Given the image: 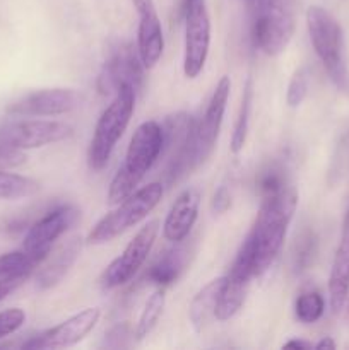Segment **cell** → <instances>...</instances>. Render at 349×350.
<instances>
[{"label":"cell","mask_w":349,"mask_h":350,"mask_svg":"<svg viewBox=\"0 0 349 350\" xmlns=\"http://www.w3.org/2000/svg\"><path fill=\"white\" fill-rule=\"evenodd\" d=\"M183 74L195 79L202 74L211 48V16L205 0H185Z\"/></svg>","instance_id":"ba28073f"},{"label":"cell","mask_w":349,"mask_h":350,"mask_svg":"<svg viewBox=\"0 0 349 350\" xmlns=\"http://www.w3.org/2000/svg\"><path fill=\"white\" fill-rule=\"evenodd\" d=\"M260 198L262 200L255 224L246 236L252 245L255 277L263 275L283 250L287 229L298 207V191L289 185L277 193Z\"/></svg>","instance_id":"6da1fadb"},{"label":"cell","mask_w":349,"mask_h":350,"mask_svg":"<svg viewBox=\"0 0 349 350\" xmlns=\"http://www.w3.org/2000/svg\"><path fill=\"white\" fill-rule=\"evenodd\" d=\"M157 234H159V221L153 219L146 226L139 229L135 236L130 239L129 245L122 252V255L116 256L101 275V287L106 291L116 289L133 279L137 272L142 269L156 243Z\"/></svg>","instance_id":"9c48e42d"},{"label":"cell","mask_w":349,"mask_h":350,"mask_svg":"<svg viewBox=\"0 0 349 350\" xmlns=\"http://www.w3.org/2000/svg\"><path fill=\"white\" fill-rule=\"evenodd\" d=\"M26 321V313L21 308H10L0 313V338L16 334Z\"/></svg>","instance_id":"f1b7e54d"},{"label":"cell","mask_w":349,"mask_h":350,"mask_svg":"<svg viewBox=\"0 0 349 350\" xmlns=\"http://www.w3.org/2000/svg\"><path fill=\"white\" fill-rule=\"evenodd\" d=\"M164 306H166V289H164V287H157V289L147 297L142 313H140L139 317V321H137L135 334H133L137 340H144V338H147L153 334L157 321H159L161 314H163Z\"/></svg>","instance_id":"603a6c76"},{"label":"cell","mask_w":349,"mask_h":350,"mask_svg":"<svg viewBox=\"0 0 349 350\" xmlns=\"http://www.w3.org/2000/svg\"><path fill=\"white\" fill-rule=\"evenodd\" d=\"M144 64L137 48L130 43H118L106 58L101 72L98 75L99 94L109 96L116 94L122 88L130 85L139 92L144 84Z\"/></svg>","instance_id":"30bf717a"},{"label":"cell","mask_w":349,"mask_h":350,"mask_svg":"<svg viewBox=\"0 0 349 350\" xmlns=\"http://www.w3.org/2000/svg\"><path fill=\"white\" fill-rule=\"evenodd\" d=\"M252 103H253V84H252V79H246V84L245 88H243L238 118H236L235 130H233V137H231V150L235 154H238L246 144V137H248V129H250V115H252Z\"/></svg>","instance_id":"d4e9b609"},{"label":"cell","mask_w":349,"mask_h":350,"mask_svg":"<svg viewBox=\"0 0 349 350\" xmlns=\"http://www.w3.org/2000/svg\"><path fill=\"white\" fill-rule=\"evenodd\" d=\"M335 347H337V345H335V342L332 340V337H324L320 338L317 344H313V349L317 350H334Z\"/></svg>","instance_id":"d6a6232c"},{"label":"cell","mask_w":349,"mask_h":350,"mask_svg":"<svg viewBox=\"0 0 349 350\" xmlns=\"http://www.w3.org/2000/svg\"><path fill=\"white\" fill-rule=\"evenodd\" d=\"M79 211L72 205H62L55 211L48 212L44 217L34 222L29 228L27 234L24 236L23 250L36 255H50L51 245L65 234L68 228L77 221Z\"/></svg>","instance_id":"9a60e30c"},{"label":"cell","mask_w":349,"mask_h":350,"mask_svg":"<svg viewBox=\"0 0 349 350\" xmlns=\"http://www.w3.org/2000/svg\"><path fill=\"white\" fill-rule=\"evenodd\" d=\"M47 260L44 255H36L26 250H16L0 256V279L5 277H29L38 265Z\"/></svg>","instance_id":"7402d4cb"},{"label":"cell","mask_w":349,"mask_h":350,"mask_svg":"<svg viewBox=\"0 0 349 350\" xmlns=\"http://www.w3.org/2000/svg\"><path fill=\"white\" fill-rule=\"evenodd\" d=\"M139 16L137 27V50L144 67L153 68L159 62L164 50V36L161 19L157 16L154 0H132Z\"/></svg>","instance_id":"2e32d148"},{"label":"cell","mask_w":349,"mask_h":350,"mask_svg":"<svg viewBox=\"0 0 349 350\" xmlns=\"http://www.w3.org/2000/svg\"><path fill=\"white\" fill-rule=\"evenodd\" d=\"M74 135L72 125L51 120H17L0 126V144L19 150L38 149Z\"/></svg>","instance_id":"7c38bea8"},{"label":"cell","mask_w":349,"mask_h":350,"mask_svg":"<svg viewBox=\"0 0 349 350\" xmlns=\"http://www.w3.org/2000/svg\"><path fill=\"white\" fill-rule=\"evenodd\" d=\"M307 27L315 53L331 81L337 89L349 92V67L341 24L324 7L311 5L307 10Z\"/></svg>","instance_id":"3957f363"},{"label":"cell","mask_w":349,"mask_h":350,"mask_svg":"<svg viewBox=\"0 0 349 350\" xmlns=\"http://www.w3.org/2000/svg\"><path fill=\"white\" fill-rule=\"evenodd\" d=\"M349 297V208L342 222L341 239L328 275V304L334 314L344 310Z\"/></svg>","instance_id":"ac0fdd59"},{"label":"cell","mask_w":349,"mask_h":350,"mask_svg":"<svg viewBox=\"0 0 349 350\" xmlns=\"http://www.w3.org/2000/svg\"><path fill=\"white\" fill-rule=\"evenodd\" d=\"M229 91H231V81H229L228 75H224V77L219 79L218 85L214 88V92L209 99L207 108H205L202 118L195 120V126L187 152L188 174L197 170L201 164H204L214 152L219 133H221L226 106H228Z\"/></svg>","instance_id":"52a82bcc"},{"label":"cell","mask_w":349,"mask_h":350,"mask_svg":"<svg viewBox=\"0 0 349 350\" xmlns=\"http://www.w3.org/2000/svg\"><path fill=\"white\" fill-rule=\"evenodd\" d=\"M308 84H310V79H308L307 68H298L291 77L289 84H287L286 103L289 108H298L305 101L308 94Z\"/></svg>","instance_id":"83f0119b"},{"label":"cell","mask_w":349,"mask_h":350,"mask_svg":"<svg viewBox=\"0 0 349 350\" xmlns=\"http://www.w3.org/2000/svg\"><path fill=\"white\" fill-rule=\"evenodd\" d=\"M253 44L262 53L277 57L287 48L296 29L294 0H253Z\"/></svg>","instance_id":"8992f818"},{"label":"cell","mask_w":349,"mask_h":350,"mask_svg":"<svg viewBox=\"0 0 349 350\" xmlns=\"http://www.w3.org/2000/svg\"><path fill=\"white\" fill-rule=\"evenodd\" d=\"M163 195L164 187L163 183H157V181L137 188L120 204H116L118 207L115 211L108 212L105 217L96 222V226L86 238V243L88 245H105V243L122 236L129 229L135 228L157 207Z\"/></svg>","instance_id":"277c9868"},{"label":"cell","mask_w":349,"mask_h":350,"mask_svg":"<svg viewBox=\"0 0 349 350\" xmlns=\"http://www.w3.org/2000/svg\"><path fill=\"white\" fill-rule=\"evenodd\" d=\"M81 105V96L74 89H43L31 92L7 106L12 116H58L74 111Z\"/></svg>","instance_id":"5bb4252c"},{"label":"cell","mask_w":349,"mask_h":350,"mask_svg":"<svg viewBox=\"0 0 349 350\" xmlns=\"http://www.w3.org/2000/svg\"><path fill=\"white\" fill-rule=\"evenodd\" d=\"M26 279L27 277H5V279H0V301L5 299L10 293H14Z\"/></svg>","instance_id":"1f68e13d"},{"label":"cell","mask_w":349,"mask_h":350,"mask_svg":"<svg viewBox=\"0 0 349 350\" xmlns=\"http://www.w3.org/2000/svg\"><path fill=\"white\" fill-rule=\"evenodd\" d=\"M24 163H26L24 150L0 144V170H10V167H17Z\"/></svg>","instance_id":"f546056e"},{"label":"cell","mask_w":349,"mask_h":350,"mask_svg":"<svg viewBox=\"0 0 349 350\" xmlns=\"http://www.w3.org/2000/svg\"><path fill=\"white\" fill-rule=\"evenodd\" d=\"M325 313V299L320 293H303L294 303V314L305 325L317 323Z\"/></svg>","instance_id":"484cf974"},{"label":"cell","mask_w":349,"mask_h":350,"mask_svg":"<svg viewBox=\"0 0 349 350\" xmlns=\"http://www.w3.org/2000/svg\"><path fill=\"white\" fill-rule=\"evenodd\" d=\"M135 89L125 85L105 108L96 123L91 144L88 150V163L92 171H101L108 164L116 144L125 133L130 118L135 109Z\"/></svg>","instance_id":"5b68a950"},{"label":"cell","mask_w":349,"mask_h":350,"mask_svg":"<svg viewBox=\"0 0 349 350\" xmlns=\"http://www.w3.org/2000/svg\"><path fill=\"white\" fill-rule=\"evenodd\" d=\"M99 317H101L99 308H86L74 317L62 321L57 327L27 340L26 344H23V349L41 350L72 347V345L79 344L89 332H92V328L98 325Z\"/></svg>","instance_id":"4fadbf2b"},{"label":"cell","mask_w":349,"mask_h":350,"mask_svg":"<svg viewBox=\"0 0 349 350\" xmlns=\"http://www.w3.org/2000/svg\"><path fill=\"white\" fill-rule=\"evenodd\" d=\"M82 250V238L81 236H72L50 260H48L47 265H43V269L40 270L36 277V284L40 289H50V287L57 286L65 275H67L68 270L72 269V265L75 263V260L79 258V253Z\"/></svg>","instance_id":"ffe728a7"},{"label":"cell","mask_w":349,"mask_h":350,"mask_svg":"<svg viewBox=\"0 0 349 350\" xmlns=\"http://www.w3.org/2000/svg\"><path fill=\"white\" fill-rule=\"evenodd\" d=\"M253 277H255V270H253L252 245H250V239L245 238L229 267V272L224 275V284H222L221 296L216 308V320L228 321L242 310L250 289V280Z\"/></svg>","instance_id":"8fae6325"},{"label":"cell","mask_w":349,"mask_h":350,"mask_svg":"<svg viewBox=\"0 0 349 350\" xmlns=\"http://www.w3.org/2000/svg\"><path fill=\"white\" fill-rule=\"evenodd\" d=\"M317 253V239L311 232H303V234L298 238L296 245H294V253H293V267L296 272H303L308 269L311 262H313V256Z\"/></svg>","instance_id":"4316f807"},{"label":"cell","mask_w":349,"mask_h":350,"mask_svg":"<svg viewBox=\"0 0 349 350\" xmlns=\"http://www.w3.org/2000/svg\"><path fill=\"white\" fill-rule=\"evenodd\" d=\"M38 191H40V183L33 178L0 170V200H17V198L31 197Z\"/></svg>","instance_id":"cb8c5ba5"},{"label":"cell","mask_w":349,"mask_h":350,"mask_svg":"<svg viewBox=\"0 0 349 350\" xmlns=\"http://www.w3.org/2000/svg\"><path fill=\"white\" fill-rule=\"evenodd\" d=\"M284 347L286 349H303V350H308V349H313V344L311 342H307V340H289L284 344Z\"/></svg>","instance_id":"836d02e7"},{"label":"cell","mask_w":349,"mask_h":350,"mask_svg":"<svg viewBox=\"0 0 349 350\" xmlns=\"http://www.w3.org/2000/svg\"><path fill=\"white\" fill-rule=\"evenodd\" d=\"M224 275L216 277L211 282L205 284L192 299L188 308V318L195 332H202L216 318V308H218L219 296H221Z\"/></svg>","instance_id":"44dd1931"},{"label":"cell","mask_w":349,"mask_h":350,"mask_svg":"<svg viewBox=\"0 0 349 350\" xmlns=\"http://www.w3.org/2000/svg\"><path fill=\"white\" fill-rule=\"evenodd\" d=\"M185 241H187V239H185ZM185 241L173 243V248L166 250V252L157 258V262L151 267L149 273H147V279H149L151 284L166 289L168 286L177 282L178 277L187 270V265L188 262H190L194 248H192V245H187Z\"/></svg>","instance_id":"d6986e66"},{"label":"cell","mask_w":349,"mask_h":350,"mask_svg":"<svg viewBox=\"0 0 349 350\" xmlns=\"http://www.w3.org/2000/svg\"><path fill=\"white\" fill-rule=\"evenodd\" d=\"M202 193L197 188L183 190L171 205L163 224V236L170 243H180L190 236L198 217Z\"/></svg>","instance_id":"e0dca14e"},{"label":"cell","mask_w":349,"mask_h":350,"mask_svg":"<svg viewBox=\"0 0 349 350\" xmlns=\"http://www.w3.org/2000/svg\"><path fill=\"white\" fill-rule=\"evenodd\" d=\"M163 130L161 123L149 120L140 123L130 139L125 159L113 176L108 188V204L116 205L137 190L151 167L161 157Z\"/></svg>","instance_id":"7a4b0ae2"},{"label":"cell","mask_w":349,"mask_h":350,"mask_svg":"<svg viewBox=\"0 0 349 350\" xmlns=\"http://www.w3.org/2000/svg\"><path fill=\"white\" fill-rule=\"evenodd\" d=\"M229 207H231V193L226 187H219L212 198V211L214 214H224Z\"/></svg>","instance_id":"4dcf8cb0"}]
</instances>
